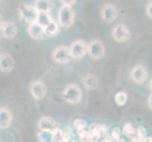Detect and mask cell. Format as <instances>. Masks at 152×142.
Listing matches in <instances>:
<instances>
[{"label": "cell", "instance_id": "cell-1", "mask_svg": "<svg viewBox=\"0 0 152 142\" xmlns=\"http://www.w3.org/2000/svg\"><path fill=\"white\" fill-rule=\"evenodd\" d=\"M61 97L68 103L77 104L82 99V90L76 83H70V85H66L62 90Z\"/></svg>", "mask_w": 152, "mask_h": 142}, {"label": "cell", "instance_id": "cell-11", "mask_svg": "<svg viewBox=\"0 0 152 142\" xmlns=\"http://www.w3.org/2000/svg\"><path fill=\"white\" fill-rule=\"evenodd\" d=\"M1 35L2 37L7 40H12L17 34V26L12 21L4 22L2 28H1Z\"/></svg>", "mask_w": 152, "mask_h": 142}, {"label": "cell", "instance_id": "cell-18", "mask_svg": "<svg viewBox=\"0 0 152 142\" xmlns=\"http://www.w3.org/2000/svg\"><path fill=\"white\" fill-rule=\"evenodd\" d=\"M44 28H45V35L49 36V37H53V36L59 33L60 25L56 23L54 20H52L48 25H46Z\"/></svg>", "mask_w": 152, "mask_h": 142}, {"label": "cell", "instance_id": "cell-22", "mask_svg": "<svg viewBox=\"0 0 152 142\" xmlns=\"http://www.w3.org/2000/svg\"><path fill=\"white\" fill-rule=\"evenodd\" d=\"M132 141L136 142H143V141H148L146 139V130L143 126H140L138 129H136V135L132 139Z\"/></svg>", "mask_w": 152, "mask_h": 142}, {"label": "cell", "instance_id": "cell-34", "mask_svg": "<svg viewBox=\"0 0 152 142\" xmlns=\"http://www.w3.org/2000/svg\"><path fill=\"white\" fill-rule=\"evenodd\" d=\"M149 1H151V0H149Z\"/></svg>", "mask_w": 152, "mask_h": 142}, {"label": "cell", "instance_id": "cell-24", "mask_svg": "<svg viewBox=\"0 0 152 142\" xmlns=\"http://www.w3.org/2000/svg\"><path fill=\"white\" fill-rule=\"evenodd\" d=\"M64 141V132L59 127L52 131V142H62Z\"/></svg>", "mask_w": 152, "mask_h": 142}, {"label": "cell", "instance_id": "cell-20", "mask_svg": "<svg viewBox=\"0 0 152 142\" xmlns=\"http://www.w3.org/2000/svg\"><path fill=\"white\" fill-rule=\"evenodd\" d=\"M37 140L39 142H52V132L46 130H40L37 133Z\"/></svg>", "mask_w": 152, "mask_h": 142}, {"label": "cell", "instance_id": "cell-8", "mask_svg": "<svg viewBox=\"0 0 152 142\" xmlns=\"http://www.w3.org/2000/svg\"><path fill=\"white\" fill-rule=\"evenodd\" d=\"M29 92L35 99H43L48 93V88L44 82L33 81L29 85Z\"/></svg>", "mask_w": 152, "mask_h": 142}, {"label": "cell", "instance_id": "cell-12", "mask_svg": "<svg viewBox=\"0 0 152 142\" xmlns=\"http://www.w3.org/2000/svg\"><path fill=\"white\" fill-rule=\"evenodd\" d=\"M28 33L30 38L34 40H41L45 37V28L37 22L28 24Z\"/></svg>", "mask_w": 152, "mask_h": 142}, {"label": "cell", "instance_id": "cell-15", "mask_svg": "<svg viewBox=\"0 0 152 142\" xmlns=\"http://www.w3.org/2000/svg\"><path fill=\"white\" fill-rule=\"evenodd\" d=\"M59 127L58 124L53 118L49 117H43L39 119L38 122V128L40 130H46V131H53L55 128Z\"/></svg>", "mask_w": 152, "mask_h": 142}, {"label": "cell", "instance_id": "cell-25", "mask_svg": "<svg viewBox=\"0 0 152 142\" xmlns=\"http://www.w3.org/2000/svg\"><path fill=\"white\" fill-rule=\"evenodd\" d=\"M73 126H74L75 130L77 131V133L80 132L81 130H84L87 127V121L82 118H77L73 122Z\"/></svg>", "mask_w": 152, "mask_h": 142}, {"label": "cell", "instance_id": "cell-33", "mask_svg": "<svg viewBox=\"0 0 152 142\" xmlns=\"http://www.w3.org/2000/svg\"><path fill=\"white\" fill-rule=\"evenodd\" d=\"M1 1H2V0H0V2H1Z\"/></svg>", "mask_w": 152, "mask_h": 142}, {"label": "cell", "instance_id": "cell-32", "mask_svg": "<svg viewBox=\"0 0 152 142\" xmlns=\"http://www.w3.org/2000/svg\"><path fill=\"white\" fill-rule=\"evenodd\" d=\"M3 24H4V19H3V16H2V15L0 14V29H1Z\"/></svg>", "mask_w": 152, "mask_h": 142}, {"label": "cell", "instance_id": "cell-2", "mask_svg": "<svg viewBox=\"0 0 152 142\" xmlns=\"http://www.w3.org/2000/svg\"><path fill=\"white\" fill-rule=\"evenodd\" d=\"M58 20L59 25L62 28H71L75 23V12L72 7L61 6L59 10L58 14Z\"/></svg>", "mask_w": 152, "mask_h": 142}, {"label": "cell", "instance_id": "cell-13", "mask_svg": "<svg viewBox=\"0 0 152 142\" xmlns=\"http://www.w3.org/2000/svg\"><path fill=\"white\" fill-rule=\"evenodd\" d=\"M12 113L7 107H0V129L9 128L12 122Z\"/></svg>", "mask_w": 152, "mask_h": 142}, {"label": "cell", "instance_id": "cell-3", "mask_svg": "<svg viewBox=\"0 0 152 142\" xmlns=\"http://www.w3.org/2000/svg\"><path fill=\"white\" fill-rule=\"evenodd\" d=\"M105 46L100 40H92L90 43L87 44V54H89L91 58L95 60H100L104 57Z\"/></svg>", "mask_w": 152, "mask_h": 142}, {"label": "cell", "instance_id": "cell-21", "mask_svg": "<svg viewBox=\"0 0 152 142\" xmlns=\"http://www.w3.org/2000/svg\"><path fill=\"white\" fill-rule=\"evenodd\" d=\"M114 102L118 106H124L128 102V95L124 91H119L115 94L114 96Z\"/></svg>", "mask_w": 152, "mask_h": 142}, {"label": "cell", "instance_id": "cell-19", "mask_svg": "<svg viewBox=\"0 0 152 142\" xmlns=\"http://www.w3.org/2000/svg\"><path fill=\"white\" fill-rule=\"evenodd\" d=\"M123 134L128 138H130L132 140L136 135V129L130 122H127L123 127Z\"/></svg>", "mask_w": 152, "mask_h": 142}, {"label": "cell", "instance_id": "cell-17", "mask_svg": "<svg viewBox=\"0 0 152 142\" xmlns=\"http://www.w3.org/2000/svg\"><path fill=\"white\" fill-rule=\"evenodd\" d=\"M34 7L39 13H50L53 9V0H35Z\"/></svg>", "mask_w": 152, "mask_h": 142}, {"label": "cell", "instance_id": "cell-23", "mask_svg": "<svg viewBox=\"0 0 152 142\" xmlns=\"http://www.w3.org/2000/svg\"><path fill=\"white\" fill-rule=\"evenodd\" d=\"M52 20L53 19H52V17L50 16L48 13H39L38 17H37V21H36V22L39 23L40 25H42L43 27H45V26L48 25Z\"/></svg>", "mask_w": 152, "mask_h": 142}, {"label": "cell", "instance_id": "cell-30", "mask_svg": "<svg viewBox=\"0 0 152 142\" xmlns=\"http://www.w3.org/2000/svg\"><path fill=\"white\" fill-rule=\"evenodd\" d=\"M152 3H151V1L148 4V6H146V15L149 17V18H151L152 17Z\"/></svg>", "mask_w": 152, "mask_h": 142}, {"label": "cell", "instance_id": "cell-4", "mask_svg": "<svg viewBox=\"0 0 152 142\" xmlns=\"http://www.w3.org/2000/svg\"><path fill=\"white\" fill-rule=\"evenodd\" d=\"M52 59L58 64H68L73 60V58L71 56L69 47L65 46H56L52 51Z\"/></svg>", "mask_w": 152, "mask_h": 142}, {"label": "cell", "instance_id": "cell-28", "mask_svg": "<svg viewBox=\"0 0 152 142\" xmlns=\"http://www.w3.org/2000/svg\"><path fill=\"white\" fill-rule=\"evenodd\" d=\"M112 141H120L121 140V130L118 127H115L113 129L111 134Z\"/></svg>", "mask_w": 152, "mask_h": 142}, {"label": "cell", "instance_id": "cell-6", "mask_svg": "<svg viewBox=\"0 0 152 142\" xmlns=\"http://www.w3.org/2000/svg\"><path fill=\"white\" fill-rule=\"evenodd\" d=\"M19 13L20 16L25 22H27L28 24L33 23L37 21L38 13L39 12L34 6H29L27 4H22L19 8Z\"/></svg>", "mask_w": 152, "mask_h": 142}, {"label": "cell", "instance_id": "cell-5", "mask_svg": "<svg viewBox=\"0 0 152 142\" xmlns=\"http://www.w3.org/2000/svg\"><path fill=\"white\" fill-rule=\"evenodd\" d=\"M113 38L117 43H125L130 39V31L129 28L124 24H117L115 25L112 30Z\"/></svg>", "mask_w": 152, "mask_h": 142}, {"label": "cell", "instance_id": "cell-35", "mask_svg": "<svg viewBox=\"0 0 152 142\" xmlns=\"http://www.w3.org/2000/svg\"><path fill=\"white\" fill-rule=\"evenodd\" d=\"M0 54H1V53H0Z\"/></svg>", "mask_w": 152, "mask_h": 142}, {"label": "cell", "instance_id": "cell-26", "mask_svg": "<svg viewBox=\"0 0 152 142\" xmlns=\"http://www.w3.org/2000/svg\"><path fill=\"white\" fill-rule=\"evenodd\" d=\"M78 135V138H80V140L82 142H89L91 141V135H90V132L89 130H81L80 132L77 133Z\"/></svg>", "mask_w": 152, "mask_h": 142}, {"label": "cell", "instance_id": "cell-9", "mask_svg": "<svg viewBox=\"0 0 152 142\" xmlns=\"http://www.w3.org/2000/svg\"><path fill=\"white\" fill-rule=\"evenodd\" d=\"M101 18L105 23L107 24H111L114 22L115 19L117 18L118 15V10L117 8L114 6L113 4H105L101 9Z\"/></svg>", "mask_w": 152, "mask_h": 142}, {"label": "cell", "instance_id": "cell-27", "mask_svg": "<svg viewBox=\"0 0 152 142\" xmlns=\"http://www.w3.org/2000/svg\"><path fill=\"white\" fill-rule=\"evenodd\" d=\"M62 132H64V141H62V142H68V141L72 140L73 131H72V129L69 127V126L65 127L64 130H62Z\"/></svg>", "mask_w": 152, "mask_h": 142}, {"label": "cell", "instance_id": "cell-29", "mask_svg": "<svg viewBox=\"0 0 152 142\" xmlns=\"http://www.w3.org/2000/svg\"><path fill=\"white\" fill-rule=\"evenodd\" d=\"M61 2L62 6H67V7H73L77 3V0H60Z\"/></svg>", "mask_w": 152, "mask_h": 142}, {"label": "cell", "instance_id": "cell-10", "mask_svg": "<svg viewBox=\"0 0 152 142\" xmlns=\"http://www.w3.org/2000/svg\"><path fill=\"white\" fill-rule=\"evenodd\" d=\"M130 77L135 83L143 85L148 79V70H146L145 65H137L132 67V72H130Z\"/></svg>", "mask_w": 152, "mask_h": 142}, {"label": "cell", "instance_id": "cell-16", "mask_svg": "<svg viewBox=\"0 0 152 142\" xmlns=\"http://www.w3.org/2000/svg\"><path fill=\"white\" fill-rule=\"evenodd\" d=\"M82 85L87 90L93 91L98 86V80L94 74H86L82 77Z\"/></svg>", "mask_w": 152, "mask_h": 142}, {"label": "cell", "instance_id": "cell-14", "mask_svg": "<svg viewBox=\"0 0 152 142\" xmlns=\"http://www.w3.org/2000/svg\"><path fill=\"white\" fill-rule=\"evenodd\" d=\"M14 67V59L10 54H0V71L4 73L10 72Z\"/></svg>", "mask_w": 152, "mask_h": 142}, {"label": "cell", "instance_id": "cell-31", "mask_svg": "<svg viewBox=\"0 0 152 142\" xmlns=\"http://www.w3.org/2000/svg\"><path fill=\"white\" fill-rule=\"evenodd\" d=\"M151 99H152V96H151V94L148 96V108L151 110V108H152V105H151Z\"/></svg>", "mask_w": 152, "mask_h": 142}, {"label": "cell", "instance_id": "cell-7", "mask_svg": "<svg viewBox=\"0 0 152 142\" xmlns=\"http://www.w3.org/2000/svg\"><path fill=\"white\" fill-rule=\"evenodd\" d=\"M69 50L73 59L80 60L87 55V43L83 40H76L69 46Z\"/></svg>", "mask_w": 152, "mask_h": 142}]
</instances>
